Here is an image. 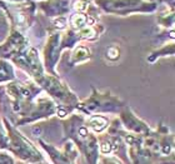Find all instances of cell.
Returning a JSON list of instances; mask_svg holds the SVG:
<instances>
[{
  "mask_svg": "<svg viewBox=\"0 0 175 164\" xmlns=\"http://www.w3.org/2000/svg\"><path fill=\"white\" fill-rule=\"evenodd\" d=\"M5 151L10 152L20 160L29 164H36L40 160L45 159L44 155L35 148V145H33L19 133H14L8 137V144H6Z\"/></svg>",
  "mask_w": 175,
  "mask_h": 164,
  "instance_id": "1",
  "label": "cell"
},
{
  "mask_svg": "<svg viewBox=\"0 0 175 164\" xmlns=\"http://www.w3.org/2000/svg\"><path fill=\"white\" fill-rule=\"evenodd\" d=\"M75 143L76 149L85 157L88 164H98L99 160V144L98 139L93 137L89 132V128L85 125L78 127L74 137H70Z\"/></svg>",
  "mask_w": 175,
  "mask_h": 164,
  "instance_id": "2",
  "label": "cell"
},
{
  "mask_svg": "<svg viewBox=\"0 0 175 164\" xmlns=\"http://www.w3.org/2000/svg\"><path fill=\"white\" fill-rule=\"evenodd\" d=\"M39 143L48 153L49 158L54 164H75V159L78 157V149L73 143L65 144L63 151H58L57 148L44 143L43 140H39Z\"/></svg>",
  "mask_w": 175,
  "mask_h": 164,
  "instance_id": "3",
  "label": "cell"
},
{
  "mask_svg": "<svg viewBox=\"0 0 175 164\" xmlns=\"http://www.w3.org/2000/svg\"><path fill=\"white\" fill-rule=\"evenodd\" d=\"M106 127H108V120L104 117L95 115V117L90 118L88 122V128H90L95 133H101Z\"/></svg>",
  "mask_w": 175,
  "mask_h": 164,
  "instance_id": "4",
  "label": "cell"
},
{
  "mask_svg": "<svg viewBox=\"0 0 175 164\" xmlns=\"http://www.w3.org/2000/svg\"><path fill=\"white\" fill-rule=\"evenodd\" d=\"M85 20H86V16H84L83 14H75L71 18V25L75 29H80V28L85 25Z\"/></svg>",
  "mask_w": 175,
  "mask_h": 164,
  "instance_id": "5",
  "label": "cell"
},
{
  "mask_svg": "<svg viewBox=\"0 0 175 164\" xmlns=\"http://www.w3.org/2000/svg\"><path fill=\"white\" fill-rule=\"evenodd\" d=\"M101 163L103 164H123L120 159H118L114 155H104L101 157Z\"/></svg>",
  "mask_w": 175,
  "mask_h": 164,
  "instance_id": "6",
  "label": "cell"
},
{
  "mask_svg": "<svg viewBox=\"0 0 175 164\" xmlns=\"http://www.w3.org/2000/svg\"><path fill=\"white\" fill-rule=\"evenodd\" d=\"M0 164H14V159L8 153L0 151Z\"/></svg>",
  "mask_w": 175,
  "mask_h": 164,
  "instance_id": "7",
  "label": "cell"
},
{
  "mask_svg": "<svg viewBox=\"0 0 175 164\" xmlns=\"http://www.w3.org/2000/svg\"><path fill=\"white\" fill-rule=\"evenodd\" d=\"M106 56H108L110 60H116L119 58V49L118 48H114V46L109 48L108 52H106Z\"/></svg>",
  "mask_w": 175,
  "mask_h": 164,
  "instance_id": "8",
  "label": "cell"
},
{
  "mask_svg": "<svg viewBox=\"0 0 175 164\" xmlns=\"http://www.w3.org/2000/svg\"><path fill=\"white\" fill-rule=\"evenodd\" d=\"M54 25L58 28V29H64L65 25H66V20L65 18H58L57 20L54 21Z\"/></svg>",
  "mask_w": 175,
  "mask_h": 164,
  "instance_id": "9",
  "label": "cell"
},
{
  "mask_svg": "<svg viewBox=\"0 0 175 164\" xmlns=\"http://www.w3.org/2000/svg\"><path fill=\"white\" fill-rule=\"evenodd\" d=\"M76 9H79L81 11H84L86 9V3L85 1H79L78 4H76Z\"/></svg>",
  "mask_w": 175,
  "mask_h": 164,
  "instance_id": "10",
  "label": "cell"
},
{
  "mask_svg": "<svg viewBox=\"0 0 175 164\" xmlns=\"http://www.w3.org/2000/svg\"><path fill=\"white\" fill-rule=\"evenodd\" d=\"M94 24H95V19H94V18H92V16H88V18H86V20H85V25L92 26V25H94Z\"/></svg>",
  "mask_w": 175,
  "mask_h": 164,
  "instance_id": "11",
  "label": "cell"
},
{
  "mask_svg": "<svg viewBox=\"0 0 175 164\" xmlns=\"http://www.w3.org/2000/svg\"><path fill=\"white\" fill-rule=\"evenodd\" d=\"M174 37H175V35H174V31L171 30V31H170V38H171V39H174Z\"/></svg>",
  "mask_w": 175,
  "mask_h": 164,
  "instance_id": "12",
  "label": "cell"
}]
</instances>
